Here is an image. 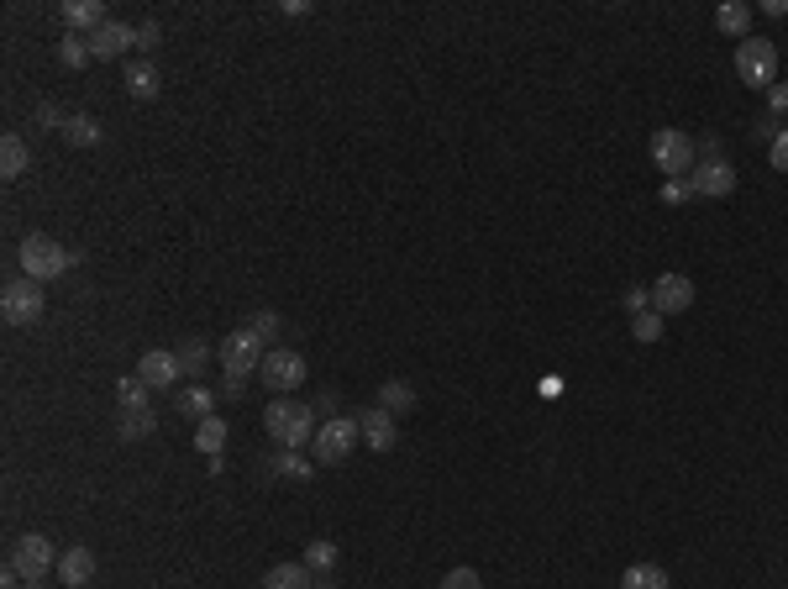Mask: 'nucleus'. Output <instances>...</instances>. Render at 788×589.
I'll use <instances>...</instances> for the list:
<instances>
[{
    "mask_svg": "<svg viewBox=\"0 0 788 589\" xmlns=\"http://www.w3.org/2000/svg\"><path fill=\"white\" fill-rule=\"evenodd\" d=\"M263 426H268V437H274V442H284L289 453L305 448V442H316V432H321V426H316V411H310V405H300V400H284V395L263 411Z\"/></svg>",
    "mask_w": 788,
    "mask_h": 589,
    "instance_id": "1",
    "label": "nucleus"
},
{
    "mask_svg": "<svg viewBox=\"0 0 788 589\" xmlns=\"http://www.w3.org/2000/svg\"><path fill=\"white\" fill-rule=\"evenodd\" d=\"M22 274L32 279V284H48V279H64L69 269H74V253L64 248V242H53V237H43V232H32V237H22Z\"/></svg>",
    "mask_w": 788,
    "mask_h": 589,
    "instance_id": "2",
    "label": "nucleus"
},
{
    "mask_svg": "<svg viewBox=\"0 0 788 589\" xmlns=\"http://www.w3.org/2000/svg\"><path fill=\"white\" fill-rule=\"evenodd\" d=\"M652 158H657L662 179H683V174H694V164H699V142L689 132H678V127H662L652 137Z\"/></svg>",
    "mask_w": 788,
    "mask_h": 589,
    "instance_id": "3",
    "label": "nucleus"
},
{
    "mask_svg": "<svg viewBox=\"0 0 788 589\" xmlns=\"http://www.w3.org/2000/svg\"><path fill=\"white\" fill-rule=\"evenodd\" d=\"M6 568H11V574L22 579V584H43L48 568H58V547H53L43 532H27V537H16Z\"/></svg>",
    "mask_w": 788,
    "mask_h": 589,
    "instance_id": "4",
    "label": "nucleus"
},
{
    "mask_svg": "<svg viewBox=\"0 0 788 589\" xmlns=\"http://www.w3.org/2000/svg\"><path fill=\"white\" fill-rule=\"evenodd\" d=\"M263 337L253 332V327H242V332H232L221 342V369H226V379H237V384H247V374L253 369H263Z\"/></svg>",
    "mask_w": 788,
    "mask_h": 589,
    "instance_id": "5",
    "label": "nucleus"
},
{
    "mask_svg": "<svg viewBox=\"0 0 788 589\" xmlns=\"http://www.w3.org/2000/svg\"><path fill=\"white\" fill-rule=\"evenodd\" d=\"M358 437H363V421L358 416H331L321 432H316V463H347V453L358 448Z\"/></svg>",
    "mask_w": 788,
    "mask_h": 589,
    "instance_id": "6",
    "label": "nucleus"
},
{
    "mask_svg": "<svg viewBox=\"0 0 788 589\" xmlns=\"http://www.w3.org/2000/svg\"><path fill=\"white\" fill-rule=\"evenodd\" d=\"M736 74L746 79V85H773L778 79V43H767V37H746V43L736 48Z\"/></svg>",
    "mask_w": 788,
    "mask_h": 589,
    "instance_id": "7",
    "label": "nucleus"
},
{
    "mask_svg": "<svg viewBox=\"0 0 788 589\" xmlns=\"http://www.w3.org/2000/svg\"><path fill=\"white\" fill-rule=\"evenodd\" d=\"M43 284H32V279H11L6 290H0V316L11 321V327H32L37 316H43Z\"/></svg>",
    "mask_w": 788,
    "mask_h": 589,
    "instance_id": "8",
    "label": "nucleus"
},
{
    "mask_svg": "<svg viewBox=\"0 0 788 589\" xmlns=\"http://www.w3.org/2000/svg\"><path fill=\"white\" fill-rule=\"evenodd\" d=\"M258 374H263V384L274 395H289V390H300V384H305V358L295 348H268Z\"/></svg>",
    "mask_w": 788,
    "mask_h": 589,
    "instance_id": "9",
    "label": "nucleus"
},
{
    "mask_svg": "<svg viewBox=\"0 0 788 589\" xmlns=\"http://www.w3.org/2000/svg\"><path fill=\"white\" fill-rule=\"evenodd\" d=\"M694 306V279L689 274H662L652 284V311L657 316H678V311H689Z\"/></svg>",
    "mask_w": 788,
    "mask_h": 589,
    "instance_id": "10",
    "label": "nucleus"
},
{
    "mask_svg": "<svg viewBox=\"0 0 788 589\" xmlns=\"http://www.w3.org/2000/svg\"><path fill=\"white\" fill-rule=\"evenodd\" d=\"M689 185H694V195H704V200H720V195L736 190V169L725 164V158H704V164H694Z\"/></svg>",
    "mask_w": 788,
    "mask_h": 589,
    "instance_id": "11",
    "label": "nucleus"
},
{
    "mask_svg": "<svg viewBox=\"0 0 788 589\" xmlns=\"http://www.w3.org/2000/svg\"><path fill=\"white\" fill-rule=\"evenodd\" d=\"M137 379L148 384V390H179V358L169 353V348H153V353H142V363H137Z\"/></svg>",
    "mask_w": 788,
    "mask_h": 589,
    "instance_id": "12",
    "label": "nucleus"
},
{
    "mask_svg": "<svg viewBox=\"0 0 788 589\" xmlns=\"http://www.w3.org/2000/svg\"><path fill=\"white\" fill-rule=\"evenodd\" d=\"M132 48H137V27H127V22H106L100 32H90V53L95 58H121Z\"/></svg>",
    "mask_w": 788,
    "mask_h": 589,
    "instance_id": "13",
    "label": "nucleus"
},
{
    "mask_svg": "<svg viewBox=\"0 0 788 589\" xmlns=\"http://www.w3.org/2000/svg\"><path fill=\"white\" fill-rule=\"evenodd\" d=\"M58 579H64V589H85L95 579V553L90 547H64V553H58Z\"/></svg>",
    "mask_w": 788,
    "mask_h": 589,
    "instance_id": "14",
    "label": "nucleus"
},
{
    "mask_svg": "<svg viewBox=\"0 0 788 589\" xmlns=\"http://www.w3.org/2000/svg\"><path fill=\"white\" fill-rule=\"evenodd\" d=\"M358 421H363V442H368L373 453H389L394 442H400V432H394V416L384 411V405H379V411H368V416H358Z\"/></svg>",
    "mask_w": 788,
    "mask_h": 589,
    "instance_id": "15",
    "label": "nucleus"
},
{
    "mask_svg": "<svg viewBox=\"0 0 788 589\" xmlns=\"http://www.w3.org/2000/svg\"><path fill=\"white\" fill-rule=\"evenodd\" d=\"M64 22H69V32H100L111 16H106V6H100V0H69V6H64Z\"/></svg>",
    "mask_w": 788,
    "mask_h": 589,
    "instance_id": "16",
    "label": "nucleus"
},
{
    "mask_svg": "<svg viewBox=\"0 0 788 589\" xmlns=\"http://www.w3.org/2000/svg\"><path fill=\"white\" fill-rule=\"evenodd\" d=\"M715 27L725 37H741L746 43V32H752V6H746V0H725V6L715 11Z\"/></svg>",
    "mask_w": 788,
    "mask_h": 589,
    "instance_id": "17",
    "label": "nucleus"
},
{
    "mask_svg": "<svg viewBox=\"0 0 788 589\" xmlns=\"http://www.w3.org/2000/svg\"><path fill=\"white\" fill-rule=\"evenodd\" d=\"M263 589H316V579H310L305 563H274L263 574Z\"/></svg>",
    "mask_w": 788,
    "mask_h": 589,
    "instance_id": "18",
    "label": "nucleus"
},
{
    "mask_svg": "<svg viewBox=\"0 0 788 589\" xmlns=\"http://www.w3.org/2000/svg\"><path fill=\"white\" fill-rule=\"evenodd\" d=\"M32 169V153H27V142L16 137V132H6V142H0V174L6 179H22Z\"/></svg>",
    "mask_w": 788,
    "mask_h": 589,
    "instance_id": "19",
    "label": "nucleus"
},
{
    "mask_svg": "<svg viewBox=\"0 0 788 589\" xmlns=\"http://www.w3.org/2000/svg\"><path fill=\"white\" fill-rule=\"evenodd\" d=\"M195 448H200L205 458H221V453H226V421H221V416H205V421L195 426Z\"/></svg>",
    "mask_w": 788,
    "mask_h": 589,
    "instance_id": "20",
    "label": "nucleus"
},
{
    "mask_svg": "<svg viewBox=\"0 0 788 589\" xmlns=\"http://www.w3.org/2000/svg\"><path fill=\"white\" fill-rule=\"evenodd\" d=\"M116 432L127 437V442H137V437H148V432H158V411H153V405H142V411H121V421H116Z\"/></svg>",
    "mask_w": 788,
    "mask_h": 589,
    "instance_id": "21",
    "label": "nucleus"
},
{
    "mask_svg": "<svg viewBox=\"0 0 788 589\" xmlns=\"http://www.w3.org/2000/svg\"><path fill=\"white\" fill-rule=\"evenodd\" d=\"M174 405H179L184 416H200L205 421V416H211V405H216V395L205 390V384H184V390L174 395Z\"/></svg>",
    "mask_w": 788,
    "mask_h": 589,
    "instance_id": "22",
    "label": "nucleus"
},
{
    "mask_svg": "<svg viewBox=\"0 0 788 589\" xmlns=\"http://www.w3.org/2000/svg\"><path fill=\"white\" fill-rule=\"evenodd\" d=\"M174 358H179V374H184V379H200V369H205V358H211V348H205L200 337H190V342H179V348H174Z\"/></svg>",
    "mask_w": 788,
    "mask_h": 589,
    "instance_id": "23",
    "label": "nucleus"
},
{
    "mask_svg": "<svg viewBox=\"0 0 788 589\" xmlns=\"http://www.w3.org/2000/svg\"><path fill=\"white\" fill-rule=\"evenodd\" d=\"M620 589H668V574H662L657 563H631L626 568V584Z\"/></svg>",
    "mask_w": 788,
    "mask_h": 589,
    "instance_id": "24",
    "label": "nucleus"
},
{
    "mask_svg": "<svg viewBox=\"0 0 788 589\" xmlns=\"http://www.w3.org/2000/svg\"><path fill=\"white\" fill-rule=\"evenodd\" d=\"M64 137L74 142V148H95V142L106 137V132H100V121H95V116H69V127H64Z\"/></svg>",
    "mask_w": 788,
    "mask_h": 589,
    "instance_id": "25",
    "label": "nucleus"
},
{
    "mask_svg": "<svg viewBox=\"0 0 788 589\" xmlns=\"http://www.w3.org/2000/svg\"><path fill=\"white\" fill-rule=\"evenodd\" d=\"M58 58H64V69H85L90 64V37H79V32H69L64 43H58Z\"/></svg>",
    "mask_w": 788,
    "mask_h": 589,
    "instance_id": "26",
    "label": "nucleus"
},
{
    "mask_svg": "<svg viewBox=\"0 0 788 589\" xmlns=\"http://www.w3.org/2000/svg\"><path fill=\"white\" fill-rule=\"evenodd\" d=\"M127 90H132L137 100H153V95H158V69H153V64H132V69H127Z\"/></svg>",
    "mask_w": 788,
    "mask_h": 589,
    "instance_id": "27",
    "label": "nucleus"
},
{
    "mask_svg": "<svg viewBox=\"0 0 788 589\" xmlns=\"http://www.w3.org/2000/svg\"><path fill=\"white\" fill-rule=\"evenodd\" d=\"M116 395H121V411H142L153 390H148V384H142V379L132 374V379H121V384H116Z\"/></svg>",
    "mask_w": 788,
    "mask_h": 589,
    "instance_id": "28",
    "label": "nucleus"
},
{
    "mask_svg": "<svg viewBox=\"0 0 788 589\" xmlns=\"http://www.w3.org/2000/svg\"><path fill=\"white\" fill-rule=\"evenodd\" d=\"M631 332H636V342H657V337H662V316H657V311H641Z\"/></svg>",
    "mask_w": 788,
    "mask_h": 589,
    "instance_id": "29",
    "label": "nucleus"
},
{
    "mask_svg": "<svg viewBox=\"0 0 788 589\" xmlns=\"http://www.w3.org/2000/svg\"><path fill=\"white\" fill-rule=\"evenodd\" d=\"M331 563H337V547L331 542H310L305 547V568H331Z\"/></svg>",
    "mask_w": 788,
    "mask_h": 589,
    "instance_id": "30",
    "label": "nucleus"
},
{
    "mask_svg": "<svg viewBox=\"0 0 788 589\" xmlns=\"http://www.w3.org/2000/svg\"><path fill=\"white\" fill-rule=\"evenodd\" d=\"M442 589H484V579H479V568H452L442 579Z\"/></svg>",
    "mask_w": 788,
    "mask_h": 589,
    "instance_id": "31",
    "label": "nucleus"
},
{
    "mask_svg": "<svg viewBox=\"0 0 788 589\" xmlns=\"http://www.w3.org/2000/svg\"><path fill=\"white\" fill-rule=\"evenodd\" d=\"M279 474H289V479H310V474H316V463H305L300 453H284V458H279Z\"/></svg>",
    "mask_w": 788,
    "mask_h": 589,
    "instance_id": "32",
    "label": "nucleus"
},
{
    "mask_svg": "<svg viewBox=\"0 0 788 589\" xmlns=\"http://www.w3.org/2000/svg\"><path fill=\"white\" fill-rule=\"evenodd\" d=\"M410 400H416V395H410L405 384H384V411H389V416H394V411H405Z\"/></svg>",
    "mask_w": 788,
    "mask_h": 589,
    "instance_id": "33",
    "label": "nucleus"
},
{
    "mask_svg": "<svg viewBox=\"0 0 788 589\" xmlns=\"http://www.w3.org/2000/svg\"><path fill=\"white\" fill-rule=\"evenodd\" d=\"M253 332L263 337V348H268V337H279V316H274V311H258V316H253Z\"/></svg>",
    "mask_w": 788,
    "mask_h": 589,
    "instance_id": "34",
    "label": "nucleus"
},
{
    "mask_svg": "<svg viewBox=\"0 0 788 589\" xmlns=\"http://www.w3.org/2000/svg\"><path fill=\"white\" fill-rule=\"evenodd\" d=\"M689 195H694V185H689V179H668V185H662V200H673V206H683Z\"/></svg>",
    "mask_w": 788,
    "mask_h": 589,
    "instance_id": "35",
    "label": "nucleus"
},
{
    "mask_svg": "<svg viewBox=\"0 0 788 589\" xmlns=\"http://www.w3.org/2000/svg\"><path fill=\"white\" fill-rule=\"evenodd\" d=\"M773 169H783V174H788V127L773 137Z\"/></svg>",
    "mask_w": 788,
    "mask_h": 589,
    "instance_id": "36",
    "label": "nucleus"
},
{
    "mask_svg": "<svg viewBox=\"0 0 788 589\" xmlns=\"http://www.w3.org/2000/svg\"><path fill=\"white\" fill-rule=\"evenodd\" d=\"M158 43H163L158 22H142V27H137V48H158Z\"/></svg>",
    "mask_w": 788,
    "mask_h": 589,
    "instance_id": "37",
    "label": "nucleus"
},
{
    "mask_svg": "<svg viewBox=\"0 0 788 589\" xmlns=\"http://www.w3.org/2000/svg\"><path fill=\"white\" fill-rule=\"evenodd\" d=\"M647 300H652V290H626V311H647Z\"/></svg>",
    "mask_w": 788,
    "mask_h": 589,
    "instance_id": "38",
    "label": "nucleus"
},
{
    "mask_svg": "<svg viewBox=\"0 0 788 589\" xmlns=\"http://www.w3.org/2000/svg\"><path fill=\"white\" fill-rule=\"evenodd\" d=\"M37 121H43V127H69V116H58V106H43Z\"/></svg>",
    "mask_w": 788,
    "mask_h": 589,
    "instance_id": "39",
    "label": "nucleus"
},
{
    "mask_svg": "<svg viewBox=\"0 0 788 589\" xmlns=\"http://www.w3.org/2000/svg\"><path fill=\"white\" fill-rule=\"evenodd\" d=\"M773 106H778V111H788V85H773Z\"/></svg>",
    "mask_w": 788,
    "mask_h": 589,
    "instance_id": "40",
    "label": "nucleus"
}]
</instances>
